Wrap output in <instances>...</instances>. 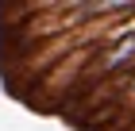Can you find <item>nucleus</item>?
<instances>
[{
    "label": "nucleus",
    "instance_id": "obj_1",
    "mask_svg": "<svg viewBox=\"0 0 135 131\" xmlns=\"http://www.w3.org/2000/svg\"><path fill=\"white\" fill-rule=\"evenodd\" d=\"M131 54H135V35H131L127 42H120V50L112 54V62H108V66H120V62H124V58H131Z\"/></svg>",
    "mask_w": 135,
    "mask_h": 131
}]
</instances>
